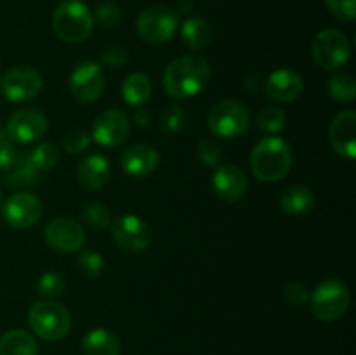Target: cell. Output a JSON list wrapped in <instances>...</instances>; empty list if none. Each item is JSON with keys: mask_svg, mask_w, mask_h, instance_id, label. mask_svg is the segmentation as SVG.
<instances>
[{"mask_svg": "<svg viewBox=\"0 0 356 355\" xmlns=\"http://www.w3.org/2000/svg\"><path fill=\"white\" fill-rule=\"evenodd\" d=\"M120 166L132 178H145L159 166V153L149 145H132L120 157Z\"/></svg>", "mask_w": 356, "mask_h": 355, "instance_id": "cell-18", "label": "cell"}, {"mask_svg": "<svg viewBox=\"0 0 356 355\" xmlns=\"http://www.w3.org/2000/svg\"><path fill=\"white\" fill-rule=\"evenodd\" d=\"M285 122H287V115L282 108L278 106H266L257 113L256 125L266 134H275L284 129Z\"/></svg>", "mask_w": 356, "mask_h": 355, "instance_id": "cell-28", "label": "cell"}, {"mask_svg": "<svg viewBox=\"0 0 356 355\" xmlns=\"http://www.w3.org/2000/svg\"><path fill=\"white\" fill-rule=\"evenodd\" d=\"M44 79L31 66H14L0 79V93L13 103L30 101L40 94Z\"/></svg>", "mask_w": 356, "mask_h": 355, "instance_id": "cell-9", "label": "cell"}, {"mask_svg": "<svg viewBox=\"0 0 356 355\" xmlns=\"http://www.w3.org/2000/svg\"><path fill=\"white\" fill-rule=\"evenodd\" d=\"M250 115L245 104L236 100H225L209 113V129L219 138H238L249 129Z\"/></svg>", "mask_w": 356, "mask_h": 355, "instance_id": "cell-6", "label": "cell"}, {"mask_svg": "<svg viewBox=\"0 0 356 355\" xmlns=\"http://www.w3.org/2000/svg\"><path fill=\"white\" fill-rule=\"evenodd\" d=\"M111 233L115 242L127 253H143L149 246V228L139 216H118L111 221Z\"/></svg>", "mask_w": 356, "mask_h": 355, "instance_id": "cell-12", "label": "cell"}, {"mask_svg": "<svg viewBox=\"0 0 356 355\" xmlns=\"http://www.w3.org/2000/svg\"><path fill=\"white\" fill-rule=\"evenodd\" d=\"M28 324L38 338L45 341H59L70 333L72 317L63 305L54 299L33 303L28 312Z\"/></svg>", "mask_w": 356, "mask_h": 355, "instance_id": "cell-4", "label": "cell"}, {"mask_svg": "<svg viewBox=\"0 0 356 355\" xmlns=\"http://www.w3.org/2000/svg\"><path fill=\"white\" fill-rule=\"evenodd\" d=\"M0 355H38L37 340L23 329L7 331L0 338Z\"/></svg>", "mask_w": 356, "mask_h": 355, "instance_id": "cell-23", "label": "cell"}, {"mask_svg": "<svg viewBox=\"0 0 356 355\" xmlns=\"http://www.w3.org/2000/svg\"><path fill=\"white\" fill-rule=\"evenodd\" d=\"M49 122L42 111L33 108H21L9 117L6 125V132L10 141L31 143L40 139L47 132Z\"/></svg>", "mask_w": 356, "mask_h": 355, "instance_id": "cell-13", "label": "cell"}, {"mask_svg": "<svg viewBox=\"0 0 356 355\" xmlns=\"http://www.w3.org/2000/svg\"><path fill=\"white\" fill-rule=\"evenodd\" d=\"M17 155L19 153L16 152V146L13 145L9 136L7 138H0V171L2 173H6V171H9L14 166Z\"/></svg>", "mask_w": 356, "mask_h": 355, "instance_id": "cell-39", "label": "cell"}, {"mask_svg": "<svg viewBox=\"0 0 356 355\" xmlns=\"http://www.w3.org/2000/svg\"><path fill=\"white\" fill-rule=\"evenodd\" d=\"M66 287V282L58 271H45L37 282V291L38 294L44 299H56L63 296Z\"/></svg>", "mask_w": 356, "mask_h": 355, "instance_id": "cell-30", "label": "cell"}, {"mask_svg": "<svg viewBox=\"0 0 356 355\" xmlns=\"http://www.w3.org/2000/svg\"><path fill=\"white\" fill-rule=\"evenodd\" d=\"M284 296L291 305H305L309 299V292L306 291L301 282H291V284L285 285Z\"/></svg>", "mask_w": 356, "mask_h": 355, "instance_id": "cell-40", "label": "cell"}, {"mask_svg": "<svg viewBox=\"0 0 356 355\" xmlns=\"http://www.w3.org/2000/svg\"><path fill=\"white\" fill-rule=\"evenodd\" d=\"M211 77L207 59L200 56H181L169 63L163 72V87L167 94L177 100L193 97L200 93Z\"/></svg>", "mask_w": 356, "mask_h": 355, "instance_id": "cell-1", "label": "cell"}, {"mask_svg": "<svg viewBox=\"0 0 356 355\" xmlns=\"http://www.w3.org/2000/svg\"><path fill=\"white\" fill-rule=\"evenodd\" d=\"M82 219L89 228L96 230V232H101L111 223L110 211L101 202H92V204L86 205V209L82 211Z\"/></svg>", "mask_w": 356, "mask_h": 355, "instance_id": "cell-31", "label": "cell"}, {"mask_svg": "<svg viewBox=\"0 0 356 355\" xmlns=\"http://www.w3.org/2000/svg\"><path fill=\"white\" fill-rule=\"evenodd\" d=\"M127 59H129L127 51H125L124 47H120V45H110V47L104 49L103 54H101V61H103V65L111 70H117V68H122V66H125Z\"/></svg>", "mask_w": 356, "mask_h": 355, "instance_id": "cell-37", "label": "cell"}, {"mask_svg": "<svg viewBox=\"0 0 356 355\" xmlns=\"http://www.w3.org/2000/svg\"><path fill=\"white\" fill-rule=\"evenodd\" d=\"M179 24L176 10L165 6H153L143 10L138 17V33L149 44H165L174 37Z\"/></svg>", "mask_w": 356, "mask_h": 355, "instance_id": "cell-7", "label": "cell"}, {"mask_svg": "<svg viewBox=\"0 0 356 355\" xmlns=\"http://www.w3.org/2000/svg\"><path fill=\"white\" fill-rule=\"evenodd\" d=\"M106 79L104 72L97 63L82 61L75 66L72 77H70V89L75 100L82 103H92L99 100L103 94Z\"/></svg>", "mask_w": 356, "mask_h": 355, "instance_id": "cell-11", "label": "cell"}, {"mask_svg": "<svg viewBox=\"0 0 356 355\" xmlns=\"http://www.w3.org/2000/svg\"><path fill=\"white\" fill-rule=\"evenodd\" d=\"M131 122L120 110H104L96 117L92 125V138L97 145L117 148L127 139Z\"/></svg>", "mask_w": 356, "mask_h": 355, "instance_id": "cell-15", "label": "cell"}, {"mask_svg": "<svg viewBox=\"0 0 356 355\" xmlns=\"http://www.w3.org/2000/svg\"><path fill=\"white\" fill-rule=\"evenodd\" d=\"M350 289L339 278H327L316 285L309 294V306L313 315L322 322H334L346 313L350 306Z\"/></svg>", "mask_w": 356, "mask_h": 355, "instance_id": "cell-5", "label": "cell"}, {"mask_svg": "<svg viewBox=\"0 0 356 355\" xmlns=\"http://www.w3.org/2000/svg\"><path fill=\"white\" fill-rule=\"evenodd\" d=\"M292 166V150L285 139L266 138L257 143L250 155V169L254 176L266 183L280 181L287 176Z\"/></svg>", "mask_w": 356, "mask_h": 355, "instance_id": "cell-2", "label": "cell"}, {"mask_svg": "<svg viewBox=\"0 0 356 355\" xmlns=\"http://www.w3.org/2000/svg\"><path fill=\"white\" fill-rule=\"evenodd\" d=\"M132 118H134V124L139 125V127H149V124H152V115H149V111L145 106L136 108Z\"/></svg>", "mask_w": 356, "mask_h": 355, "instance_id": "cell-41", "label": "cell"}, {"mask_svg": "<svg viewBox=\"0 0 356 355\" xmlns=\"http://www.w3.org/2000/svg\"><path fill=\"white\" fill-rule=\"evenodd\" d=\"M110 176V162H108V159H104L103 155H99V153H92V155L86 157V159L80 162L79 171H76L79 183L89 191L101 190V188L108 183Z\"/></svg>", "mask_w": 356, "mask_h": 355, "instance_id": "cell-20", "label": "cell"}, {"mask_svg": "<svg viewBox=\"0 0 356 355\" xmlns=\"http://www.w3.org/2000/svg\"><path fill=\"white\" fill-rule=\"evenodd\" d=\"M2 216L13 228H28L42 216V202L37 195L17 191L2 204Z\"/></svg>", "mask_w": 356, "mask_h": 355, "instance_id": "cell-14", "label": "cell"}, {"mask_svg": "<svg viewBox=\"0 0 356 355\" xmlns=\"http://www.w3.org/2000/svg\"><path fill=\"white\" fill-rule=\"evenodd\" d=\"M329 139L332 148L339 155L355 159L356 157V113L346 110L337 115L330 124Z\"/></svg>", "mask_w": 356, "mask_h": 355, "instance_id": "cell-17", "label": "cell"}, {"mask_svg": "<svg viewBox=\"0 0 356 355\" xmlns=\"http://www.w3.org/2000/svg\"><path fill=\"white\" fill-rule=\"evenodd\" d=\"M197 155L198 160L207 167H216L221 162V148H219L218 143L211 141V139H202L198 143Z\"/></svg>", "mask_w": 356, "mask_h": 355, "instance_id": "cell-35", "label": "cell"}, {"mask_svg": "<svg viewBox=\"0 0 356 355\" xmlns=\"http://www.w3.org/2000/svg\"><path fill=\"white\" fill-rule=\"evenodd\" d=\"M45 240L59 253H79L86 242V230L70 216H58L45 226Z\"/></svg>", "mask_w": 356, "mask_h": 355, "instance_id": "cell-10", "label": "cell"}, {"mask_svg": "<svg viewBox=\"0 0 356 355\" xmlns=\"http://www.w3.org/2000/svg\"><path fill=\"white\" fill-rule=\"evenodd\" d=\"M264 89L270 100L289 103L302 93V77L292 70H277L268 77Z\"/></svg>", "mask_w": 356, "mask_h": 355, "instance_id": "cell-19", "label": "cell"}, {"mask_svg": "<svg viewBox=\"0 0 356 355\" xmlns=\"http://www.w3.org/2000/svg\"><path fill=\"white\" fill-rule=\"evenodd\" d=\"M330 13L341 21L351 23L356 17V0H325Z\"/></svg>", "mask_w": 356, "mask_h": 355, "instance_id": "cell-36", "label": "cell"}, {"mask_svg": "<svg viewBox=\"0 0 356 355\" xmlns=\"http://www.w3.org/2000/svg\"><path fill=\"white\" fill-rule=\"evenodd\" d=\"M52 28L63 42L80 44L92 33L94 17L82 0H63L52 14Z\"/></svg>", "mask_w": 356, "mask_h": 355, "instance_id": "cell-3", "label": "cell"}, {"mask_svg": "<svg viewBox=\"0 0 356 355\" xmlns=\"http://www.w3.org/2000/svg\"><path fill=\"white\" fill-rule=\"evenodd\" d=\"M280 205L285 212L292 216L306 214L315 205V195H313L309 188L294 184V187L285 188L280 197Z\"/></svg>", "mask_w": 356, "mask_h": 355, "instance_id": "cell-22", "label": "cell"}, {"mask_svg": "<svg viewBox=\"0 0 356 355\" xmlns=\"http://www.w3.org/2000/svg\"><path fill=\"white\" fill-rule=\"evenodd\" d=\"M7 178L9 180H3L6 184L9 187H28V184H35L40 178V171L33 166L30 155L24 153V155H17L16 162L10 167L9 171H6Z\"/></svg>", "mask_w": 356, "mask_h": 355, "instance_id": "cell-26", "label": "cell"}, {"mask_svg": "<svg viewBox=\"0 0 356 355\" xmlns=\"http://www.w3.org/2000/svg\"><path fill=\"white\" fill-rule=\"evenodd\" d=\"M90 136L83 129H70L63 138V148L68 153H80L89 148Z\"/></svg>", "mask_w": 356, "mask_h": 355, "instance_id": "cell-34", "label": "cell"}, {"mask_svg": "<svg viewBox=\"0 0 356 355\" xmlns=\"http://www.w3.org/2000/svg\"><path fill=\"white\" fill-rule=\"evenodd\" d=\"M327 90L337 103H351L356 97V82L350 73H337L329 79Z\"/></svg>", "mask_w": 356, "mask_h": 355, "instance_id": "cell-27", "label": "cell"}, {"mask_svg": "<svg viewBox=\"0 0 356 355\" xmlns=\"http://www.w3.org/2000/svg\"><path fill=\"white\" fill-rule=\"evenodd\" d=\"M76 267L86 277H97L103 270V258L96 251H82L79 254Z\"/></svg>", "mask_w": 356, "mask_h": 355, "instance_id": "cell-33", "label": "cell"}, {"mask_svg": "<svg viewBox=\"0 0 356 355\" xmlns=\"http://www.w3.org/2000/svg\"><path fill=\"white\" fill-rule=\"evenodd\" d=\"M2 204H3V194L0 191V205H2Z\"/></svg>", "mask_w": 356, "mask_h": 355, "instance_id": "cell-42", "label": "cell"}, {"mask_svg": "<svg viewBox=\"0 0 356 355\" xmlns=\"http://www.w3.org/2000/svg\"><path fill=\"white\" fill-rule=\"evenodd\" d=\"M247 178L242 169L232 164H222L214 171L212 176V188H214L216 195L226 202H236L245 195Z\"/></svg>", "mask_w": 356, "mask_h": 355, "instance_id": "cell-16", "label": "cell"}, {"mask_svg": "<svg viewBox=\"0 0 356 355\" xmlns=\"http://www.w3.org/2000/svg\"><path fill=\"white\" fill-rule=\"evenodd\" d=\"M124 100L132 106H143L152 96V84L143 73H131L122 84Z\"/></svg>", "mask_w": 356, "mask_h": 355, "instance_id": "cell-25", "label": "cell"}, {"mask_svg": "<svg viewBox=\"0 0 356 355\" xmlns=\"http://www.w3.org/2000/svg\"><path fill=\"white\" fill-rule=\"evenodd\" d=\"M83 355H120V341L111 331L97 327L82 340Z\"/></svg>", "mask_w": 356, "mask_h": 355, "instance_id": "cell-21", "label": "cell"}, {"mask_svg": "<svg viewBox=\"0 0 356 355\" xmlns=\"http://www.w3.org/2000/svg\"><path fill=\"white\" fill-rule=\"evenodd\" d=\"M184 122H186V115H184L183 108L177 106V104H169L160 113V129L165 134H174V132L181 131Z\"/></svg>", "mask_w": 356, "mask_h": 355, "instance_id": "cell-32", "label": "cell"}, {"mask_svg": "<svg viewBox=\"0 0 356 355\" xmlns=\"http://www.w3.org/2000/svg\"><path fill=\"white\" fill-rule=\"evenodd\" d=\"M181 33H183L184 44L193 51L207 47L212 40V28L204 17H188L183 23Z\"/></svg>", "mask_w": 356, "mask_h": 355, "instance_id": "cell-24", "label": "cell"}, {"mask_svg": "<svg viewBox=\"0 0 356 355\" xmlns=\"http://www.w3.org/2000/svg\"><path fill=\"white\" fill-rule=\"evenodd\" d=\"M30 159L33 162V166L37 167L40 173L44 171L52 169V167L58 164L59 160V148L54 143H40L33 148V152L30 153Z\"/></svg>", "mask_w": 356, "mask_h": 355, "instance_id": "cell-29", "label": "cell"}, {"mask_svg": "<svg viewBox=\"0 0 356 355\" xmlns=\"http://www.w3.org/2000/svg\"><path fill=\"white\" fill-rule=\"evenodd\" d=\"M312 54L320 68L332 72L350 59V42L343 31L327 28L313 38Z\"/></svg>", "mask_w": 356, "mask_h": 355, "instance_id": "cell-8", "label": "cell"}, {"mask_svg": "<svg viewBox=\"0 0 356 355\" xmlns=\"http://www.w3.org/2000/svg\"><path fill=\"white\" fill-rule=\"evenodd\" d=\"M120 7L113 2H104L96 9V19L97 23L103 24V26H115V24L120 21Z\"/></svg>", "mask_w": 356, "mask_h": 355, "instance_id": "cell-38", "label": "cell"}]
</instances>
